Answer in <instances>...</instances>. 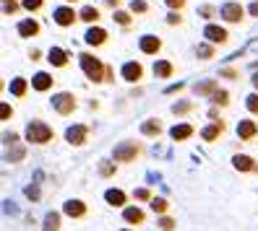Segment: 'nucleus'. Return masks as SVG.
Wrapping results in <instances>:
<instances>
[{"label":"nucleus","mask_w":258,"mask_h":231,"mask_svg":"<svg viewBox=\"0 0 258 231\" xmlns=\"http://www.w3.org/2000/svg\"><path fill=\"white\" fill-rule=\"evenodd\" d=\"M104 197H107V203L110 205H115V208H123L125 205V192H120V190H107V195H104Z\"/></svg>","instance_id":"nucleus-19"},{"label":"nucleus","mask_w":258,"mask_h":231,"mask_svg":"<svg viewBox=\"0 0 258 231\" xmlns=\"http://www.w3.org/2000/svg\"><path fill=\"white\" fill-rule=\"evenodd\" d=\"M107 42V32H104V29H89L86 32V44H92V47H99V44H104Z\"/></svg>","instance_id":"nucleus-13"},{"label":"nucleus","mask_w":258,"mask_h":231,"mask_svg":"<svg viewBox=\"0 0 258 231\" xmlns=\"http://www.w3.org/2000/svg\"><path fill=\"white\" fill-rule=\"evenodd\" d=\"M222 75H224V78H237V70H232V68H227V70H222Z\"/></svg>","instance_id":"nucleus-42"},{"label":"nucleus","mask_w":258,"mask_h":231,"mask_svg":"<svg viewBox=\"0 0 258 231\" xmlns=\"http://www.w3.org/2000/svg\"><path fill=\"white\" fill-rule=\"evenodd\" d=\"M196 55L204 57V60H211V57H214V47H209V44H199V50H196Z\"/></svg>","instance_id":"nucleus-30"},{"label":"nucleus","mask_w":258,"mask_h":231,"mask_svg":"<svg viewBox=\"0 0 258 231\" xmlns=\"http://www.w3.org/2000/svg\"><path fill=\"white\" fill-rule=\"evenodd\" d=\"M141 130H144V135H149V138L162 135V125H159V120H146L144 125H141Z\"/></svg>","instance_id":"nucleus-20"},{"label":"nucleus","mask_w":258,"mask_h":231,"mask_svg":"<svg viewBox=\"0 0 258 231\" xmlns=\"http://www.w3.org/2000/svg\"><path fill=\"white\" fill-rule=\"evenodd\" d=\"M154 75H157V78H170V75H172V63L159 60V63L154 65Z\"/></svg>","instance_id":"nucleus-24"},{"label":"nucleus","mask_w":258,"mask_h":231,"mask_svg":"<svg viewBox=\"0 0 258 231\" xmlns=\"http://www.w3.org/2000/svg\"><path fill=\"white\" fill-rule=\"evenodd\" d=\"M55 138V133H52V128L50 125H44V122H29V128H26V141L29 143H37V146H42V143H50Z\"/></svg>","instance_id":"nucleus-2"},{"label":"nucleus","mask_w":258,"mask_h":231,"mask_svg":"<svg viewBox=\"0 0 258 231\" xmlns=\"http://www.w3.org/2000/svg\"><path fill=\"white\" fill-rule=\"evenodd\" d=\"M204 37L211 42V44H224L227 39V29H222V26H217V24H209L206 29H204Z\"/></svg>","instance_id":"nucleus-5"},{"label":"nucleus","mask_w":258,"mask_h":231,"mask_svg":"<svg viewBox=\"0 0 258 231\" xmlns=\"http://www.w3.org/2000/svg\"><path fill=\"white\" fill-rule=\"evenodd\" d=\"M79 19H81V16H79L73 8H57V11H55V21H57L60 26H73Z\"/></svg>","instance_id":"nucleus-9"},{"label":"nucleus","mask_w":258,"mask_h":231,"mask_svg":"<svg viewBox=\"0 0 258 231\" xmlns=\"http://www.w3.org/2000/svg\"><path fill=\"white\" fill-rule=\"evenodd\" d=\"M250 13H253V16H258V3H253V6H250Z\"/></svg>","instance_id":"nucleus-46"},{"label":"nucleus","mask_w":258,"mask_h":231,"mask_svg":"<svg viewBox=\"0 0 258 231\" xmlns=\"http://www.w3.org/2000/svg\"><path fill=\"white\" fill-rule=\"evenodd\" d=\"M63 213L71 215V218H84V215L89 213V208L81 203V200H68V203L63 205Z\"/></svg>","instance_id":"nucleus-10"},{"label":"nucleus","mask_w":258,"mask_h":231,"mask_svg":"<svg viewBox=\"0 0 258 231\" xmlns=\"http://www.w3.org/2000/svg\"><path fill=\"white\" fill-rule=\"evenodd\" d=\"M107 6H110V8H117V6H120V0H107Z\"/></svg>","instance_id":"nucleus-45"},{"label":"nucleus","mask_w":258,"mask_h":231,"mask_svg":"<svg viewBox=\"0 0 258 231\" xmlns=\"http://www.w3.org/2000/svg\"><path fill=\"white\" fill-rule=\"evenodd\" d=\"M180 21H183V19H180V13H170V16H167V24H180Z\"/></svg>","instance_id":"nucleus-40"},{"label":"nucleus","mask_w":258,"mask_h":231,"mask_svg":"<svg viewBox=\"0 0 258 231\" xmlns=\"http://www.w3.org/2000/svg\"><path fill=\"white\" fill-rule=\"evenodd\" d=\"M8 159H11V161H19V159H24V148L19 146V148H16V151H13V153H11V156H8Z\"/></svg>","instance_id":"nucleus-39"},{"label":"nucleus","mask_w":258,"mask_h":231,"mask_svg":"<svg viewBox=\"0 0 258 231\" xmlns=\"http://www.w3.org/2000/svg\"><path fill=\"white\" fill-rule=\"evenodd\" d=\"M52 101H55L57 114H71V112L76 109V99H73V94H57Z\"/></svg>","instance_id":"nucleus-6"},{"label":"nucleus","mask_w":258,"mask_h":231,"mask_svg":"<svg viewBox=\"0 0 258 231\" xmlns=\"http://www.w3.org/2000/svg\"><path fill=\"white\" fill-rule=\"evenodd\" d=\"M131 11H133V13H146L149 6L144 3V0H133V3H131Z\"/></svg>","instance_id":"nucleus-31"},{"label":"nucleus","mask_w":258,"mask_h":231,"mask_svg":"<svg viewBox=\"0 0 258 231\" xmlns=\"http://www.w3.org/2000/svg\"><path fill=\"white\" fill-rule=\"evenodd\" d=\"M139 153H141V148L136 146V143H120L117 148H115V161L117 164H128V161H136L139 159Z\"/></svg>","instance_id":"nucleus-3"},{"label":"nucleus","mask_w":258,"mask_h":231,"mask_svg":"<svg viewBox=\"0 0 258 231\" xmlns=\"http://www.w3.org/2000/svg\"><path fill=\"white\" fill-rule=\"evenodd\" d=\"M44 6V0H24V8L26 11H39Z\"/></svg>","instance_id":"nucleus-33"},{"label":"nucleus","mask_w":258,"mask_h":231,"mask_svg":"<svg viewBox=\"0 0 258 231\" xmlns=\"http://www.w3.org/2000/svg\"><path fill=\"white\" fill-rule=\"evenodd\" d=\"M0 114H3V120H8V117H11V114H13V112H11V109H8V106H6V104H3V109H0Z\"/></svg>","instance_id":"nucleus-43"},{"label":"nucleus","mask_w":258,"mask_h":231,"mask_svg":"<svg viewBox=\"0 0 258 231\" xmlns=\"http://www.w3.org/2000/svg\"><path fill=\"white\" fill-rule=\"evenodd\" d=\"M79 60H81V68H84V73H86L89 81H94V83H102V81H104V75H107L110 68H104L102 60H97L94 55H89V52H84Z\"/></svg>","instance_id":"nucleus-1"},{"label":"nucleus","mask_w":258,"mask_h":231,"mask_svg":"<svg viewBox=\"0 0 258 231\" xmlns=\"http://www.w3.org/2000/svg\"><path fill=\"white\" fill-rule=\"evenodd\" d=\"M201 13H204V16H214V13H217V11H214V8H209V6H206V8H201Z\"/></svg>","instance_id":"nucleus-44"},{"label":"nucleus","mask_w":258,"mask_h":231,"mask_svg":"<svg viewBox=\"0 0 258 231\" xmlns=\"http://www.w3.org/2000/svg\"><path fill=\"white\" fill-rule=\"evenodd\" d=\"M242 16H245V11H242L240 3H227V6L222 8V19H227L230 24H240Z\"/></svg>","instance_id":"nucleus-8"},{"label":"nucleus","mask_w":258,"mask_h":231,"mask_svg":"<svg viewBox=\"0 0 258 231\" xmlns=\"http://www.w3.org/2000/svg\"><path fill=\"white\" fill-rule=\"evenodd\" d=\"M99 174H102V177H112V174H115V166H112V164H107V161H102Z\"/></svg>","instance_id":"nucleus-32"},{"label":"nucleus","mask_w":258,"mask_h":231,"mask_svg":"<svg viewBox=\"0 0 258 231\" xmlns=\"http://www.w3.org/2000/svg\"><path fill=\"white\" fill-rule=\"evenodd\" d=\"M222 133H224V122L219 120V122H211L209 128H204V130H201V138H204L206 143H214Z\"/></svg>","instance_id":"nucleus-12"},{"label":"nucleus","mask_w":258,"mask_h":231,"mask_svg":"<svg viewBox=\"0 0 258 231\" xmlns=\"http://www.w3.org/2000/svg\"><path fill=\"white\" fill-rule=\"evenodd\" d=\"M248 109H250L253 114H258V94H253V96H248Z\"/></svg>","instance_id":"nucleus-35"},{"label":"nucleus","mask_w":258,"mask_h":231,"mask_svg":"<svg viewBox=\"0 0 258 231\" xmlns=\"http://www.w3.org/2000/svg\"><path fill=\"white\" fill-rule=\"evenodd\" d=\"M66 3H76V0H66Z\"/></svg>","instance_id":"nucleus-48"},{"label":"nucleus","mask_w":258,"mask_h":231,"mask_svg":"<svg viewBox=\"0 0 258 231\" xmlns=\"http://www.w3.org/2000/svg\"><path fill=\"white\" fill-rule=\"evenodd\" d=\"M123 218H125V223H144V210L141 208H128L125 213H123Z\"/></svg>","instance_id":"nucleus-23"},{"label":"nucleus","mask_w":258,"mask_h":231,"mask_svg":"<svg viewBox=\"0 0 258 231\" xmlns=\"http://www.w3.org/2000/svg\"><path fill=\"white\" fill-rule=\"evenodd\" d=\"M50 63H52L55 68H66V65H68V52L52 47V50H50Z\"/></svg>","instance_id":"nucleus-18"},{"label":"nucleus","mask_w":258,"mask_h":231,"mask_svg":"<svg viewBox=\"0 0 258 231\" xmlns=\"http://www.w3.org/2000/svg\"><path fill=\"white\" fill-rule=\"evenodd\" d=\"M159 226H162L164 231H172V228H175V221H172V218H162V221H159Z\"/></svg>","instance_id":"nucleus-38"},{"label":"nucleus","mask_w":258,"mask_h":231,"mask_svg":"<svg viewBox=\"0 0 258 231\" xmlns=\"http://www.w3.org/2000/svg\"><path fill=\"white\" fill-rule=\"evenodd\" d=\"M115 21H117V24H123V26H128V24H131L128 13H123V11H117V13H115Z\"/></svg>","instance_id":"nucleus-36"},{"label":"nucleus","mask_w":258,"mask_h":231,"mask_svg":"<svg viewBox=\"0 0 258 231\" xmlns=\"http://www.w3.org/2000/svg\"><path fill=\"white\" fill-rule=\"evenodd\" d=\"M159 50H162V42H159L157 37L149 34V37L141 39V52H144V55H157Z\"/></svg>","instance_id":"nucleus-15"},{"label":"nucleus","mask_w":258,"mask_h":231,"mask_svg":"<svg viewBox=\"0 0 258 231\" xmlns=\"http://www.w3.org/2000/svg\"><path fill=\"white\" fill-rule=\"evenodd\" d=\"M141 75H144V68H141V63H128V65L123 68V78H125V81H131V83L141 81Z\"/></svg>","instance_id":"nucleus-14"},{"label":"nucleus","mask_w":258,"mask_h":231,"mask_svg":"<svg viewBox=\"0 0 258 231\" xmlns=\"http://www.w3.org/2000/svg\"><path fill=\"white\" fill-rule=\"evenodd\" d=\"M11 94L21 99V96L26 94V81H24V78H16V81H13V83H11Z\"/></svg>","instance_id":"nucleus-28"},{"label":"nucleus","mask_w":258,"mask_h":231,"mask_svg":"<svg viewBox=\"0 0 258 231\" xmlns=\"http://www.w3.org/2000/svg\"><path fill=\"white\" fill-rule=\"evenodd\" d=\"M235 169L237 172H248V174H258V161L250 159V156H242V153H237V156L232 159Z\"/></svg>","instance_id":"nucleus-7"},{"label":"nucleus","mask_w":258,"mask_h":231,"mask_svg":"<svg viewBox=\"0 0 258 231\" xmlns=\"http://www.w3.org/2000/svg\"><path fill=\"white\" fill-rule=\"evenodd\" d=\"M190 109H193V104H177L172 112H175V114H185V112H190Z\"/></svg>","instance_id":"nucleus-37"},{"label":"nucleus","mask_w":258,"mask_h":231,"mask_svg":"<svg viewBox=\"0 0 258 231\" xmlns=\"http://www.w3.org/2000/svg\"><path fill=\"white\" fill-rule=\"evenodd\" d=\"M214 91H217V81H206V83H199V86H196V94H199V96L214 94Z\"/></svg>","instance_id":"nucleus-26"},{"label":"nucleus","mask_w":258,"mask_h":231,"mask_svg":"<svg viewBox=\"0 0 258 231\" xmlns=\"http://www.w3.org/2000/svg\"><path fill=\"white\" fill-rule=\"evenodd\" d=\"M133 197H136V200H151V192H149L146 187H141V190L133 192Z\"/></svg>","instance_id":"nucleus-34"},{"label":"nucleus","mask_w":258,"mask_h":231,"mask_svg":"<svg viewBox=\"0 0 258 231\" xmlns=\"http://www.w3.org/2000/svg\"><path fill=\"white\" fill-rule=\"evenodd\" d=\"M52 75H47V73H37L34 75V81H32V88L34 91H50L52 88Z\"/></svg>","instance_id":"nucleus-16"},{"label":"nucleus","mask_w":258,"mask_h":231,"mask_svg":"<svg viewBox=\"0 0 258 231\" xmlns=\"http://www.w3.org/2000/svg\"><path fill=\"white\" fill-rule=\"evenodd\" d=\"M44 231H60V215L57 213H50L44 218Z\"/></svg>","instance_id":"nucleus-27"},{"label":"nucleus","mask_w":258,"mask_h":231,"mask_svg":"<svg viewBox=\"0 0 258 231\" xmlns=\"http://www.w3.org/2000/svg\"><path fill=\"white\" fill-rule=\"evenodd\" d=\"M172 141H188V138L193 135V125H177V128H172Z\"/></svg>","instance_id":"nucleus-21"},{"label":"nucleus","mask_w":258,"mask_h":231,"mask_svg":"<svg viewBox=\"0 0 258 231\" xmlns=\"http://www.w3.org/2000/svg\"><path fill=\"white\" fill-rule=\"evenodd\" d=\"M237 133H240L242 141H253V138L258 135V122H255V120H242L240 128H237Z\"/></svg>","instance_id":"nucleus-11"},{"label":"nucleus","mask_w":258,"mask_h":231,"mask_svg":"<svg viewBox=\"0 0 258 231\" xmlns=\"http://www.w3.org/2000/svg\"><path fill=\"white\" fill-rule=\"evenodd\" d=\"M86 135H89L86 125H73V128L66 130V141H68L71 146H84V143H86Z\"/></svg>","instance_id":"nucleus-4"},{"label":"nucleus","mask_w":258,"mask_h":231,"mask_svg":"<svg viewBox=\"0 0 258 231\" xmlns=\"http://www.w3.org/2000/svg\"><path fill=\"white\" fill-rule=\"evenodd\" d=\"M167 6H170V8H183L185 0H167Z\"/></svg>","instance_id":"nucleus-41"},{"label":"nucleus","mask_w":258,"mask_h":231,"mask_svg":"<svg viewBox=\"0 0 258 231\" xmlns=\"http://www.w3.org/2000/svg\"><path fill=\"white\" fill-rule=\"evenodd\" d=\"M19 34H21V37H34V34H39V24H37L34 19L21 21V24H19Z\"/></svg>","instance_id":"nucleus-17"},{"label":"nucleus","mask_w":258,"mask_h":231,"mask_svg":"<svg viewBox=\"0 0 258 231\" xmlns=\"http://www.w3.org/2000/svg\"><path fill=\"white\" fill-rule=\"evenodd\" d=\"M211 101H214V106H227V104H230V94L217 88L214 94H211Z\"/></svg>","instance_id":"nucleus-25"},{"label":"nucleus","mask_w":258,"mask_h":231,"mask_svg":"<svg viewBox=\"0 0 258 231\" xmlns=\"http://www.w3.org/2000/svg\"><path fill=\"white\" fill-rule=\"evenodd\" d=\"M81 21H86V24H97L99 21V8H94V6H86V8H81Z\"/></svg>","instance_id":"nucleus-22"},{"label":"nucleus","mask_w":258,"mask_h":231,"mask_svg":"<svg viewBox=\"0 0 258 231\" xmlns=\"http://www.w3.org/2000/svg\"><path fill=\"white\" fill-rule=\"evenodd\" d=\"M253 86H255V88H258V73H255V75H253Z\"/></svg>","instance_id":"nucleus-47"},{"label":"nucleus","mask_w":258,"mask_h":231,"mask_svg":"<svg viewBox=\"0 0 258 231\" xmlns=\"http://www.w3.org/2000/svg\"><path fill=\"white\" fill-rule=\"evenodd\" d=\"M167 208H170V205H167V200H162V197H154V200H151V210H154V213L164 215Z\"/></svg>","instance_id":"nucleus-29"}]
</instances>
